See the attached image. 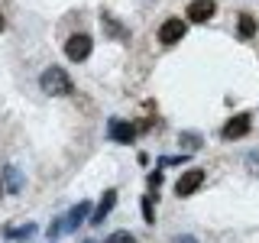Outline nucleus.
<instances>
[{
  "label": "nucleus",
  "instance_id": "nucleus-4",
  "mask_svg": "<svg viewBox=\"0 0 259 243\" xmlns=\"http://www.w3.org/2000/svg\"><path fill=\"white\" fill-rule=\"evenodd\" d=\"M136 130H140V127H133L130 120H120V117H113L110 124H107V133H110L113 143H133L136 140Z\"/></svg>",
  "mask_w": 259,
  "mask_h": 243
},
{
  "label": "nucleus",
  "instance_id": "nucleus-12",
  "mask_svg": "<svg viewBox=\"0 0 259 243\" xmlns=\"http://www.w3.org/2000/svg\"><path fill=\"white\" fill-rule=\"evenodd\" d=\"M7 182H10V191H20L23 178H20V172H16V166H7Z\"/></svg>",
  "mask_w": 259,
  "mask_h": 243
},
{
  "label": "nucleus",
  "instance_id": "nucleus-17",
  "mask_svg": "<svg viewBox=\"0 0 259 243\" xmlns=\"http://www.w3.org/2000/svg\"><path fill=\"white\" fill-rule=\"evenodd\" d=\"M182 140H185V143H188V149H198V136H194V133H185V136H182Z\"/></svg>",
  "mask_w": 259,
  "mask_h": 243
},
{
  "label": "nucleus",
  "instance_id": "nucleus-5",
  "mask_svg": "<svg viewBox=\"0 0 259 243\" xmlns=\"http://www.w3.org/2000/svg\"><path fill=\"white\" fill-rule=\"evenodd\" d=\"M249 127H253V117L249 113H237V117H230L224 124V140H240V136L249 133Z\"/></svg>",
  "mask_w": 259,
  "mask_h": 243
},
{
  "label": "nucleus",
  "instance_id": "nucleus-16",
  "mask_svg": "<svg viewBox=\"0 0 259 243\" xmlns=\"http://www.w3.org/2000/svg\"><path fill=\"white\" fill-rule=\"evenodd\" d=\"M159 185H162V172H152V175H149V188H152V191H156V188H159Z\"/></svg>",
  "mask_w": 259,
  "mask_h": 243
},
{
  "label": "nucleus",
  "instance_id": "nucleus-7",
  "mask_svg": "<svg viewBox=\"0 0 259 243\" xmlns=\"http://www.w3.org/2000/svg\"><path fill=\"white\" fill-rule=\"evenodd\" d=\"M214 13H217L214 0H191V7H188V20L191 23H207Z\"/></svg>",
  "mask_w": 259,
  "mask_h": 243
},
{
  "label": "nucleus",
  "instance_id": "nucleus-10",
  "mask_svg": "<svg viewBox=\"0 0 259 243\" xmlns=\"http://www.w3.org/2000/svg\"><path fill=\"white\" fill-rule=\"evenodd\" d=\"M36 233V224H23V227H7L4 237L7 240H16V237H32Z\"/></svg>",
  "mask_w": 259,
  "mask_h": 243
},
{
  "label": "nucleus",
  "instance_id": "nucleus-9",
  "mask_svg": "<svg viewBox=\"0 0 259 243\" xmlns=\"http://www.w3.org/2000/svg\"><path fill=\"white\" fill-rule=\"evenodd\" d=\"M113 205H117V191L107 188V191H104V198H101V205H97V211H94V217H91V224H94V227L104 224V217L113 211Z\"/></svg>",
  "mask_w": 259,
  "mask_h": 243
},
{
  "label": "nucleus",
  "instance_id": "nucleus-14",
  "mask_svg": "<svg viewBox=\"0 0 259 243\" xmlns=\"http://www.w3.org/2000/svg\"><path fill=\"white\" fill-rule=\"evenodd\" d=\"M246 169H249L253 175H259V149H249V152H246Z\"/></svg>",
  "mask_w": 259,
  "mask_h": 243
},
{
  "label": "nucleus",
  "instance_id": "nucleus-20",
  "mask_svg": "<svg viewBox=\"0 0 259 243\" xmlns=\"http://www.w3.org/2000/svg\"><path fill=\"white\" fill-rule=\"evenodd\" d=\"M0 194H4V182H0Z\"/></svg>",
  "mask_w": 259,
  "mask_h": 243
},
{
  "label": "nucleus",
  "instance_id": "nucleus-2",
  "mask_svg": "<svg viewBox=\"0 0 259 243\" xmlns=\"http://www.w3.org/2000/svg\"><path fill=\"white\" fill-rule=\"evenodd\" d=\"M91 49H94L91 36H88V32H75V36H68V43H65V55H68L71 62H84L88 55H91Z\"/></svg>",
  "mask_w": 259,
  "mask_h": 243
},
{
  "label": "nucleus",
  "instance_id": "nucleus-8",
  "mask_svg": "<svg viewBox=\"0 0 259 243\" xmlns=\"http://www.w3.org/2000/svg\"><path fill=\"white\" fill-rule=\"evenodd\" d=\"M88 214H91V201H78V205H75V208L68 211V214L62 217V221H65V233H68V230H75V227H78L81 221H84Z\"/></svg>",
  "mask_w": 259,
  "mask_h": 243
},
{
  "label": "nucleus",
  "instance_id": "nucleus-6",
  "mask_svg": "<svg viewBox=\"0 0 259 243\" xmlns=\"http://www.w3.org/2000/svg\"><path fill=\"white\" fill-rule=\"evenodd\" d=\"M201 185H204V169H188V172H185L182 178H178L175 191L185 198V194H194V191L201 188Z\"/></svg>",
  "mask_w": 259,
  "mask_h": 243
},
{
  "label": "nucleus",
  "instance_id": "nucleus-3",
  "mask_svg": "<svg viewBox=\"0 0 259 243\" xmlns=\"http://www.w3.org/2000/svg\"><path fill=\"white\" fill-rule=\"evenodd\" d=\"M188 32V23L185 20H178V16H172V20H165L159 26V39H162V46H175L178 39Z\"/></svg>",
  "mask_w": 259,
  "mask_h": 243
},
{
  "label": "nucleus",
  "instance_id": "nucleus-21",
  "mask_svg": "<svg viewBox=\"0 0 259 243\" xmlns=\"http://www.w3.org/2000/svg\"><path fill=\"white\" fill-rule=\"evenodd\" d=\"M84 243H97V240H84Z\"/></svg>",
  "mask_w": 259,
  "mask_h": 243
},
{
  "label": "nucleus",
  "instance_id": "nucleus-18",
  "mask_svg": "<svg viewBox=\"0 0 259 243\" xmlns=\"http://www.w3.org/2000/svg\"><path fill=\"white\" fill-rule=\"evenodd\" d=\"M172 243H198V240H194V237H175Z\"/></svg>",
  "mask_w": 259,
  "mask_h": 243
},
{
  "label": "nucleus",
  "instance_id": "nucleus-11",
  "mask_svg": "<svg viewBox=\"0 0 259 243\" xmlns=\"http://www.w3.org/2000/svg\"><path fill=\"white\" fill-rule=\"evenodd\" d=\"M256 36V20L249 13H243L240 16V39H253Z\"/></svg>",
  "mask_w": 259,
  "mask_h": 243
},
{
  "label": "nucleus",
  "instance_id": "nucleus-13",
  "mask_svg": "<svg viewBox=\"0 0 259 243\" xmlns=\"http://www.w3.org/2000/svg\"><path fill=\"white\" fill-rule=\"evenodd\" d=\"M104 243H133V233H130V230H117V233H110Z\"/></svg>",
  "mask_w": 259,
  "mask_h": 243
},
{
  "label": "nucleus",
  "instance_id": "nucleus-15",
  "mask_svg": "<svg viewBox=\"0 0 259 243\" xmlns=\"http://www.w3.org/2000/svg\"><path fill=\"white\" fill-rule=\"evenodd\" d=\"M143 221H146V224L156 221V214H152V201H149V198H143Z\"/></svg>",
  "mask_w": 259,
  "mask_h": 243
},
{
  "label": "nucleus",
  "instance_id": "nucleus-19",
  "mask_svg": "<svg viewBox=\"0 0 259 243\" xmlns=\"http://www.w3.org/2000/svg\"><path fill=\"white\" fill-rule=\"evenodd\" d=\"M0 29H4V16H0Z\"/></svg>",
  "mask_w": 259,
  "mask_h": 243
},
{
  "label": "nucleus",
  "instance_id": "nucleus-1",
  "mask_svg": "<svg viewBox=\"0 0 259 243\" xmlns=\"http://www.w3.org/2000/svg\"><path fill=\"white\" fill-rule=\"evenodd\" d=\"M39 88H42L46 94H52V97H65V94H71V78L65 75V68H59V65H52V68H46L42 71V78H39Z\"/></svg>",
  "mask_w": 259,
  "mask_h": 243
}]
</instances>
